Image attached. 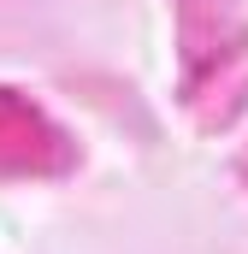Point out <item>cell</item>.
<instances>
[]
</instances>
